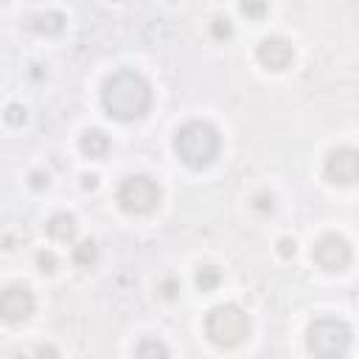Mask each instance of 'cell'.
I'll return each mask as SVG.
<instances>
[{
    "mask_svg": "<svg viewBox=\"0 0 359 359\" xmlns=\"http://www.w3.org/2000/svg\"><path fill=\"white\" fill-rule=\"evenodd\" d=\"M101 107L115 121L143 118L151 107V87L137 70H115L101 84Z\"/></svg>",
    "mask_w": 359,
    "mask_h": 359,
    "instance_id": "cell-1",
    "label": "cell"
},
{
    "mask_svg": "<svg viewBox=\"0 0 359 359\" xmlns=\"http://www.w3.org/2000/svg\"><path fill=\"white\" fill-rule=\"evenodd\" d=\"M219 132L208 121H188L174 135V151L188 168H205L219 154Z\"/></svg>",
    "mask_w": 359,
    "mask_h": 359,
    "instance_id": "cell-2",
    "label": "cell"
},
{
    "mask_svg": "<svg viewBox=\"0 0 359 359\" xmlns=\"http://www.w3.org/2000/svg\"><path fill=\"white\" fill-rule=\"evenodd\" d=\"M205 334H208V339L213 345L233 348V345H238L250 334V317L238 306H233V303L216 306L205 317Z\"/></svg>",
    "mask_w": 359,
    "mask_h": 359,
    "instance_id": "cell-3",
    "label": "cell"
},
{
    "mask_svg": "<svg viewBox=\"0 0 359 359\" xmlns=\"http://www.w3.org/2000/svg\"><path fill=\"white\" fill-rule=\"evenodd\" d=\"M309 353L314 356H342L351 348V328L342 320L334 317H320L311 323L309 328V339H306Z\"/></svg>",
    "mask_w": 359,
    "mask_h": 359,
    "instance_id": "cell-4",
    "label": "cell"
},
{
    "mask_svg": "<svg viewBox=\"0 0 359 359\" xmlns=\"http://www.w3.org/2000/svg\"><path fill=\"white\" fill-rule=\"evenodd\" d=\"M157 202H160V188L146 174H132L118 185V205L132 216L151 213Z\"/></svg>",
    "mask_w": 359,
    "mask_h": 359,
    "instance_id": "cell-5",
    "label": "cell"
},
{
    "mask_svg": "<svg viewBox=\"0 0 359 359\" xmlns=\"http://www.w3.org/2000/svg\"><path fill=\"white\" fill-rule=\"evenodd\" d=\"M311 258H314V264H317L320 269H325V272H339V269H345V266L351 264V244H348L342 236L328 233V236H323V238L314 244Z\"/></svg>",
    "mask_w": 359,
    "mask_h": 359,
    "instance_id": "cell-6",
    "label": "cell"
},
{
    "mask_svg": "<svg viewBox=\"0 0 359 359\" xmlns=\"http://www.w3.org/2000/svg\"><path fill=\"white\" fill-rule=\"evenodd\" d=\"M323 174H325V180L334 182V185H353V182H356V174H359L356 149H351V146L334 149V151L325 157Z\"/></svg>",
    "mask_w": 359,
    "mask_h": 359,
    "instance_id": "cell-7",
    "label": "cell"
},
{
    "mask_svg": "<svg viewBox=\"0 0 359 359\" xmlns=\"http://www.w3.org/2000/svg\"><path fill=\"white\" fill-rule=\"evenodd\" d=\"M34 314V294L25 286H6L0 292V320L22 323Z\"/></svg>",
    "mask_w": 359,
    "mask_h": 359,
    "instance_id": "cell-8",
    "label": "cell"
},
{
    "mask_svg": "<svg viewBox=\"0 0 359 359\" xmlns=\"http://www.w3.org/2000/svg\"><path fill=\"white\" fill-rule=\"evenodd\" d=\"M255 59L266 70H286L294 59V48L283 36H266L255 48Z\"/></svg>",
    "mask_w": 359,
    "mask_h": 359,
    "instance_id": "cell-9",
    "label": "cell"
},
{
    "mask_svg": "<svg viewBox=\"0 0 359 359\" xmlns=\"http://www.w3.org/2000/svg\"><path fill=\"white\" fill-rule=\"evenodd\" d=\"M79 149H81L84 157L101 160V157L109 151V137H107L101 129H87V132L79 137Z\"/></svg>",
    "mask_w": 359,
    "mask_h": 359,
    "instance_id": "cell-10",
    "label": "cell"
},
{
    "mask_svg": "<svg viewBox=\"0 0 359 359\" xmlns=\"http://www.w3.org/2000/svg\"><path fill=\"white\" fill-rule=\"evenodd\" d=\"M76 230H79V224H76V219L70 213H53L48 219V236L56 238V241H73Z\"/></svg>",
    "mask_w": 359,
    "mask_h": 359,
    "instance_id": "cell-11",
    "label": "cell"
},
{
    "mask_svg": "<svg viewBox=\"0 0 359 359\" xmlns=\"http://www.w3.org/2000/svg\"><path fill=\"white\" fill-rule=\"evenodd\" d=\"M31 28H34L39 36H56V34H62V28H65V17H62L59 11H45V14H36V17L31 20Z\"/></svg>",
    "mask_w": 359,
    "mask_h": 359,
    "instance_id": "cell-12",
    "label": "cell"
},
{
    "mask_svg": "<svg viewBox=\"0 0 359 359\" xmlns=\"http://www.w3.org/2000/svg\"><path fill=\"white\" fill-rule=\"evenodd\" d=\"M98 258V247L93 241H81L73 247V264L76 266H93Z\"/></svg>",
    "mask_w": 359,
    "mask_h": 359,
    "instance_id": "cell-13",
    "label": "cell"
},
{
    "mask_svg": "<svg viewBox=\"0 0 359 359\" xmlns=\"http://www.w3.org/2000/svg\"><path fill=\"white\" fill-rule=\"evenodd\" d=\"M219 280H222V272L216 269V266H199V272H196V286L202 289V292H213L216 286H219Z\"/></svg>",
    "mask_w": 359,
    "mask_h": 359,
    "instance_id": "cell-14",
    "label": "cell"
},
{
    "mask_svg": "<svg viewBox=\"0 0 359 359\" xmlns=\"http://www.w3.org/2000/svg\"><path fill=\"white\" fill-rule=\"evenodd\" d=\"M238 8H241V14H244V17H250V20H264V14H266L269 3H266V0H241V3H238Z\"/></svg>",
    "mask_w": 359,
    "mask_h": 359,
    "instance_id": "cell-15",
    "label": "cell"
},
{
    "mask_svg": "<svg viewBox=\"0 0 359 359\" xmlns=\"http://www.w3.org/2000/svg\"><path fill=\"white\" fill-rule=\"evenodd\" d=\"M135 353L137 356H168V348L163 345V342H157V339H143L137 348H135Z\"/></svg>",
    "mask_w": 359,
    "mask_h": 359,
    "instance_id": "cell-16",
    "label": "cell"
},
{
    "mask_svg": "<svg viewBox=\"0 0 359 359\" xmlns=\"http://www.w3.org/2000/svg\"><path fill=\"white\" fill-rule=\"evenodd\" d=\"M230 34H233V25H230V20H227V17H222V14H219V17H213V20H210V36H213V39H227Z\"/></svg>",
    "mask_w": 359,
    "mask_h": 359,
    "instance_id": "cell-17",
    "label": "cell"
},
{
    "mask_svg": "<svg viewBox=\"0 0 359 359\" xmlns=\"http://www.w3.org/2000/svg\"><path fill=\"white\" fill-rule=\"evenodd\" d=\"M3 118H6V123L20 126V123H25L28 112H25V107H22V104H8V107H6V112H3Z\"/></svg>",
    "mask_w": 359,
    "mask_h": 359,
    "instance_id": "cell-18",
    "label": "cell"
},
{
    "mask_svg": "<svg viewBox=\"0 0 359 359\" xmlns=\"http://www.w3.org/2000/svg\"><path fill=\"white\" fill-rule=\"evenodd\" d=\"M36 266H39L42 272H53V269L59 266V258H56L50 250H42V252H36Z\"/></svg>",
    "mask_w": 359,
    "mask_h": 359,
    "instance_id": "cell-19",
    "label": "cell"
},
{
    "mask_svg": "<svg viewBox=\"0 0 359 359\" xmlns=\"http://www.w3.org/2000/svg\"><path fill=\"white\" fill-rule=\"evenodd\" d=\"M252 208H255L258 213H272V208H275V196H272V194H258L255 202H252Z\"/></svg>",
    "mask_w": 359,
    "mask_h": 359,
    "instance_id": "cell-20",
    "label": "cell"
},
{
    "mask_svg": "<svg viewBox=\"0 0 359 359\" xmlns=\"http://www.w3.org/2000/svg\"><path fill=\"white\" fill-rule=\"evenodd\" d=\"M294 252H297V247H294L292 238H280V241H278V255H280V258H292Z\"/></svg>",
    "mask_w": 359,
    "mask_h": 359,
    "instance_id": "cell-21",
    "label": "cell"
},
{
    "mask_svg": "<svg viewBox=\"0 0 359 359\" xmlns=\"http://www.w3.org/2000/svg\"><path fill=\"white\" fill-rule=\"evenodd\" d=\"M48 174L45 171H31V188L34 191H42V188H48Z\"/></svg>",
    "mask_w": 359,
    "mask_h": 359,
    "instance_id": "cell-22",
    "label": "cell"
},
{
    "mask_svg": "<svg viewBox=\"0 0 359 359\" xmlns=\"http://www.w3.org/2000/svg\"><path fill=\"white\" fill-rule=\"evenodd\" d=\"M81 188H84V191H95V188H98V177H95V174H84V177H81Z\"/></svg>",
    "mask_w": 359,
    "mask_h": 359,
    "instance_id": "cell-23",
    "label": "cell"
},
{
    "mask_svg": "<svg viewBox=\"0 0 359 359\" xmlns=\"http://www.w3.org/2000/svg\"><path fill=\"white\" fill-rule=\"evenodd\" d=\"M163 289H165V292H163L165 297H174V294H177V283H174V280H165V286H163Z\"/></svg>",
    "mask_w": 359,
    "mask_h": 359,
    "instance_id": "cell-24",
    "label": "cell"
},
{
    "mask_svg": "<svg viewBox=\"0 0 359 359\" xmlns=\"http://www.w3.org/2000/svg\"><path fill=\"white\" fill-rule=\"evenodd\" d=\"M0 3H6V0H0Z\"/></svg>",
    "mask_w": 359,
    "mask_h": 359,
    "instance_id": "cell-25",
    "label": "cell"
}]
</instances>
